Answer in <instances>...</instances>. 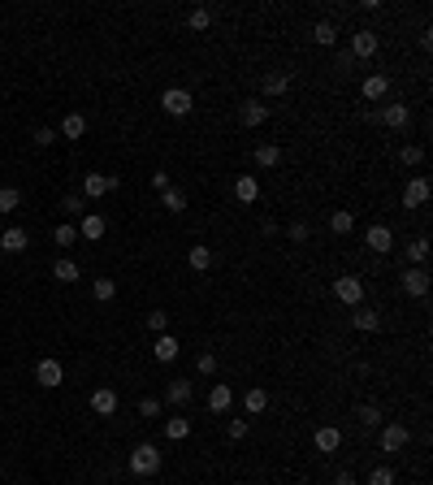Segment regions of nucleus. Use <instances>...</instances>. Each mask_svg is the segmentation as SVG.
I'll return each mask as SVG.
<instances>
[{"label": "nucleus", "mask_w": 433, "mask_h": 485, "mask_svg": "<svg viewBox=\"0 0 433 485\" xmlns=\"http://www.w3.org/2000/svg\"><path fill=\"white\" fill-rule=\"evenodd\" d=\"M161 446H152V442H139L135 451H131V472L135 477H156L161 472Z\"/></svg>", "instance_id": "nucleus-1"}, {"label": "nucleus", "mask_w": 433, "mask_h": 485, "mask_svg": "<svg viewBox=\"0 0 433 485\" xmlns=\"http://www.w3.org/2000/svg\"><path fill=\"white\" fill-rule=\"evenodd\" d=\"M407 442H412V429H407V425H381L377 446L386 451V455H403V451H407Z\"/></svg>", "instance_id": "nucleus-2"}, {"label": "nucleus", "mask_w": 433, "mask_h": 485, "mask_svg": "<svg viewBox=\"0 0 433 485\" xmlns=\"http://www.w3.org/2000/svg\"><path fill=\"white\" fill-rule=\"evenodd\" d=\"M161 109H165L169 117H187V113L195 109V100H191L187 87H165V91H161Z\"/></svg>", "instance_id": "nucleus-3"}, {"label": "nucleus", "mask_w": 433, "mask_h": 485, "mask_svg": "<svg viewBox=\"0 0 433 485\" xmlns=\"http://www.w3.org/2000/svg\"><path fill=\"white\" fill-rule=\"evenodd\" d=\"M334 299L347 303V308H360L364 303V282L360 277H334Z\"/></svg>", "instance_id": "nucleus-4"}, {"label": "nucleus", "mask_w": 433, "mask_h": 485, "mask_svg": "<svg viewBox=\"0 0 433 485\" xmlns=\"http://www.w3.org/2000/svg\"><path fill=\"white\" fill-rule=\"evenodd\" d=\"M403 295H412V299H425L429 295V269H420V265H412V269H403Z\"/></svg>", "instance_id": "nucleus-5"}, {"label": "nucleus", "mask_w": 433, "mask_h": 485, "mask_svg": "<svg viewBox=\"0 0 433 485\" xmlns=\"http://www.w3.org/2000/svg\"><path fill=\"white\" fill-rule=\"evenodd\" d=\"M429 195H433L429 178H407V187H403V208H425Z\"/></svg>", "instance_id": "nucleus-6"}, {"label": "nucleus", "mask_w": 433, "mask_h": 485, "mask_svg": "<svg viewBox=\"0 0 433 485\" xmlns=\"http://www.w3.org/2000/svg\"><path fill=\"white\" fill-rule=\"evenodd\" d=\"M35 381L44 390H57L61 381H65V368H61V360H53V355H48V360H39L35 364Z\"/></svg>", "instance_id": "nucleus-7"}, {"label": "nucleus", "mask_w": 433, "mask_h": 485, "mask_svg": "<svg viewBox=\"0 0 433 485\" xmlns=\"http://www.w3.org/2000/svg\"><path fill=\"white\" fill-rule=\"evenodd\" d=\"M117 191V178L113 173H87L83 178V199H100V195H109Z\"/></svg>", "instance_id": "nucleus-8"}, {"label": "nucleus", "mask_w": 433, "mask_h": 485, "mask_svg": "<svg viewBox=\"0 0 433 485\" xmlns=\"http://www.w3.org/2000/svg\"><path fill=\"white\" fill-rule=\"evenodd\" d=\"M364 243H368V251H377V256H386V251L394 247V234H390V225H368L364 230Z\"/></svg>", "instance_id": "nucleus-9"}, {"label": "nucleus", "mask_w": 433, "mask_h": 485, "mask_svg": "<svg viewBox=\"0 0 433 485\" xmlns=\"http://www.w3.org/2000/svg\"><path fill=\"white\" fill-rule=\"evenodd\" d=\"M191 399H195V386H191L187 377H173L169 386H165V403H173V407H187Z\"/></svg>", "instance_id": "nucleus-10"}, {"label": "nucleus", "mask_w": 433, "mask_h": 485, "mask_svg": "<svg viewBox=\"0 0 433 485\" xmlns=\"http://www.w3.org/2000/svg\"><path fill=\"white\" fill-rule=\"evenodd\" d=\"M312 442H317V451H321V455H334V451L342 446V429H338V425H321Z\"/></svg>", "instance_id": "nucleus-11"}, {"label": "nucleus", "mask_w": 433, "mask_h": 485, "mask_svg": "<svg viewBox=\"0 0 433 485\" xmlns=\"http://www.w3.org/2000/svg\"><path fill=\"white\" fill-rule=\"evenodd\" d=\"M377 48H381V39H377L368 27L351 35V57H377Z\"/></svg>", "instance_id": "nucleus-12"}, {"label": "nucleus", "mask_w": 433, "mask_h": 485, "mask_svg": "<svg viewBox=\"0 0 433 485\" xmlns=\"http://www.w3.org/2000/svg\"><path fill=\"white\" fill-rule=\"evenodd\" d=\"M27 243H31V234L22 225H9L5 234H0V251H9V256H18V251H27Z\"/></svg>", "instance_id": "nucleus-13"}, {"label": "nucleus", "mask_w": 433, "mask_h": 485, "mask_svg": "<svg viewBox=\"0 0 433 485\" xmlns=\"http://www.w3.org/2000/svg\"><path fill=\"white\" fill-rule=\"evenodd\" d=\"M230 407H234V390L230 386H225V381H217V386L208 390V412H230Z\"/></svg>", "instance_id": "nucleus-14"}, {"label": "nucleus", "mask_w": 433, "mask_h": 485, "mask_svg": "<svg viewBox=\"0 0 433 485\" xmlns=\"http://www.w3.org/2000/svg\"><path fill=\"white\" fill-rule=\"evenodd\" d=\"M386 91H390V79H386V74H368V79L360 83V95L373 100V105H377V100H386Z\"/></svg>", "instance_id": "nucleus-15"}, {"label": "nucleus", "mask_w": 433, "mask_h": 485, "mask_svg": "<svg viewBox=\"0 0 433 485\" xmlns=\"http://www.w3.org/2000/svg\"><path fill=\"white\" fill-rule=\"evenodd\" d=\"M239 117H243V126H265L269 121V105H265V100H243Z\"/></svg>", "instance_id": "nucleus-16"}, {"label": "nucleus", "mask_w": 433, "mask_h": 485, "mask_svg": "<svg viewBox=\"0 0 433 485\" xmlns=\"http://www.w3.org/2000/svg\"><path fill=\"white\" fill-rule=\"evenodd\" d=\"M234 199H239V204H256V199H260V182H256L251 173H239V178H234Z\"/></svg>", "instance_id": "nucleus-17"}, {"label": "nucleus", "mask_w": 433, "mask_h": 485, "mask_svg": "<svg viewBox=\"0 0 433 485\" xmlns=\"http://www.w3.org/2000/svg\"><path fill=\"white\" fill-rule=\"evenodd\" d=\"M407 121H412V109L407 105H386L381 109V126H390V131H407Z\"/></svg>", "instance_id": "nucleus-18"}, {"label": "nucleus", "mask_w": 433, "mask_h": 485, "mask_svg": "<svg viewBox=\"0 0 433 485\" xmlns=\"http://www.w3.org/2000/svg\"><path fill=\"white\" fill-rule=\"evenodd\" d=\"M178 351H182V347H178L173 334H156V343H152V355H156L161 364H173V360H178Z\"/></svg>", "instance_id": "nucleus-19"}, {"label": "nucleus", "mask_w": 433, "mask_h": 485, "mask_svg": "<svg viewBox=\"0 0 433 485\" xmlns=\"http://www.w3.org/2000/svg\"><path fill=\"white\" fill-rule=\"evenodd\" d=\"M91 412H95V416H113V412H117V394H113L109 386H100V390L91 394Z\"/></svg>", "instance_id": "nucleus-20"}, {"label": "nucleus", "mask_w": 433, "mask_h": 485, "mask_svg": "<svg viewBox=\"0 0 433 485\" xmlns=\"http://www.w3.org/2000/svg\"><path fill=\"white\" fill-rule=\"evenodd\" d=\"M57 135H61V139H83V135H87V117H83V113H65Z\"/></svg>", "instance_id": "nucleus-21"}, {"label": "nucleus", "mask_w": 433, "mask_h": 485, "mask_svg": "<svg viewBox=\"0 0 433 485\" xmlns=\"http://www.w3.org/2000/svg\"><path fill=\"white\" fill-rule=\"evenodd\" d=\"M105 230H109V225H105V217H100V213H87V217L79 221V234H83V239H91V243L105 239Z\"/></svg>", "instance_id": "nucleus-22"}, {"label": "nucleus", "mask_w": 433, "mask_h": 485, "mask_svg": "<svg viewBox=\"0 0 433 485\" xmlns=\"http://www.w3.org/2000/svg\"><path fill=\"white\" fill-rule=\"evenodd\" d=\"M187 265H191L195 273H208V269H213V247H204V243H195V247L187 251Z\"/></svg>", "instance_id": "nucleus-23"}, {"label": "nucleus", "mask_w": 433, "mask_h": 485, "mask_svg": "<svg viewBox=\"0 0 433 485\" xmlns=\"http://www.w3.org/2000/svg\"><path fill=\"white\" fill-rule=\"evenodd\" d=\"M351 325H355V329H360V334H373V329L381 325V317H377L373 308H364V303H360V308H355V312H351Z\"/></svg>", "instance_id": "nucleus-24"}, {"label": "nucleus", "mask_w": 433, "mask_h": 485, "mask_svg": "<svg viewBox=\"0 0 433 485\" xmlns=\"http://www.w3.org/2000/svg\"><path fill=\"white\" fill-rule=\"evenodd\" d=\"M243 407L251 416H260V412H269V390H260V386H251L247 394H243Z\"/></svg>", "instance_id": "nucleus-25"}, {"label": "nucleus", "mask_w": 433, "mask_h": 485, "mask_svg": "<svg viewBox=\"0 0 433 485\" xmlns=\"http://www.w3.org/2000/svg\"><path fill=\"white\" fill-rule=\"evenodd\" d=\"M312 39H317L321 48H334V44H338V27H334L329 18H321L317 27H312Z\"/></svg>", "instance_id": "nucleus-26"}, {"label": "nucleus", "mask_w": 433, "mask_h": 485, "mask_svg": "<svg viewBox=\"0 0 433 485\" xmlns=\"http://www.w3.org/2000/svg\"><path fill=\"white\" fill-rule=\"evenodd\" d=\"M256 165L260 169H277V165H282V147H277V143H260L256 147Z\"/></svg>", "instance_id": "nucleus-27"}, {"label": "nucleus", "mask_w": 433, "mask_h": 485, "mask_svg": "<svg viewBox=\"0 0 433 485\" xmlns=\"http://www.w3.org/2000/svg\"><path fill=\"white\" fill-rule=\"evenodd\" d=\"M53 277H57V282H65V286H69V282H79L83 273H79V265H74L69 256H61V260L53 265Z\"/></svg>", "instance_id": "nucleus-28"}, {"label": "nucleus", "mask_w": 433, "mask_h": 485, "mask_svg": "<svg viewBox=\"0 0 433 485\" xmlns=\"http://www.w3.org/2000/svg\"><path fill=\"white\" fill-rule=\"evenodd\" d=\"M329 230H334V234H338V239H347V234H351V230H355V217H351V208H338L334 217H329Z\"/></svg>", "instance_id": "nucleus-29"}, {"label": "nucleus", "mask_w": 433, "mask_h": 485, "mask_svg": "<svg viewBox=\"0 0 433 485\" xmlns=\"http://www.w3.org/2000/svg\"><path fill=\"white\" fill-rule=\"evenodd\" d=\"M187 433H191V420H187V416H169V420H165V438H169V442H182Z\"/></svg>", "instance_id": "nucleus-30"}, {"label": "nucleus", "mask_w": 433, "mask_h": 485, "mask_svg": "<svg viewBox=\"0 0 433 485\" xmlns=\"http://www.w3.org/2000/svg\"><path fill=\"white\" fill-rule=\"evenodd\" d=\"M286 87H291V79L282 69H273V74H265V95H286Z\"/></svg>", "instance_id": "nucleus-31"}, {"label": "nucleus", "mask_w": 433, "mask_h": 485, "mask_svg": "<svg viewBox=\"0 0 433 485\" xmlns=\"http://www.w3.org/2000/svg\"><path fill=\"white\" fill-rule=\"evenodd\" d=\"M407 260H412V265H420L425 269V260H429V239L420 234V239H412V243H407Z\"/></svg>", "instance_id": "nucleus-32"}, {"label": "nucleus", "mask_w": 433, "mask_h": 485, "mask_svg": "<svg viewBox=\"0 0 433 485\" xmlns=\"http://www.w3.org/2000/svg\"><path fill=\"white\" fill-rule=\"evenodd\" d=\"M355 420H360L364 429L381 425V407H377V403H360V407H355Z\"/></svg>", "instance_id": "nucleus-33"}, {"label": "nucleus", "mask_w": 433, "mask_h": 485, "mask_svg": "<svg viewBox=\"0 0 433 485\" xmlns=\"http://www.w3.org/2000/svg\"><path fill=\"white\" fill-rule=\"evenodd\" d=\"M187 27H191V31H208V27H213V9H204V5L191 9V13H187Z\"/></svg>", "instance_id": "nucleus-34"}, {"label": "nucleus", "mask_w": 433, "mask_h": 485, "mask_svg": "<svg viewBox=\"0 0 433 485\" xmlns=\"http://www.w3.org/2000/svg\"><path fill=\"white\" fill-rule=\"evenodd\" d=\"M161 204H165V213H182L187 208V195L178 191V187H169V191H161Z\"/></svg>", "instance_id": "nucleus-35"}, {"label": "nucleus", "mask_w": 433, "mask_h": 485, "mask_svg": "<svg viewBox=\"0 0 433 485\" xmlns=\"http://www.w3.org/2000/svg\"><path fill=\"white\" fill-rule=\"evenodd\" d=\"M18 204H22L18 187H0V213H18Z\"/></svg>", "instance_id": "nucleus-36"}, {"label": "nucleus", "mask_w": 433, "mask_h": 485, "mask_svg": "<svg viewBox=\"0 0 433 485\" xmlns=\"http://www.w3.org/2000/svg\"><path fill=\"white\" fill-rule=\"evenodd\" d=\"M247 433H251V420H247V416H239V420L225 425V438H230V442H243Z\"/></svg>", "instance_id": "nucleus-37"}, {"label": "nucleus", "mask_w": 433, "mask_h": 485, "mask_svg": "<svg viewBox=\"0 0 433 485\" xmlns=\"http://www.w3.org/2000/svg\"><path fill=\"white\" fill-rule=\"evenodd\" d=\"M399 161H403V165H407V169H416V165H420V161H425V147H420V143H407V147H403V152H399Z\"/></svg>", "instance_id": "nucleus-38"}, {"label": "nucleus", "mask_w": 433, "mask_h": 485, "mask_svg": "<svg viewBox=\"0 0 433 485\" xmlns=\"http://www.w3.org/2000/svg\"><path fill=\"white\" fill-rule=\"evenodd\" d=\"M83 208H87L83 195H61V213H65V217H83Z\"/></svg>", "instance_id": "nucleus-39"}, {"label": "nucleus", "mask_w": 433, "mask_h": 485, "mask_svg": "<svg viewBox=\"0 0 433 485\" xmlns=\"http://www.w3.org/2000/svg\"><path fill=\"white\" fill-rule=\"evenodd\" d=\"M91 291H95L100 303H109V299L117 295V282H113V277H95V286H91Z\"/></svg>", "instance_id": "nucleus-40"}, {"label": "nucleus", "mask_w": 433, "mask_h": 485, "mask_svg": "<svg viewBox=\"0 0 433 485\" xmlns=\"http://www.w3.org/2000/svg\"><path fill=\"white\" fill-rule=\"evenodd\" d=\"M74 239H79V225H57L53 230V243L57 247H74Z\"/></svg>", "instance_id": "nucleus-41"}, {"label": "nucleus", "mask_w": 433, "mask_h": 485, "mask_svg": "<svg viewBox=\"0 0 433 485\" xmlns=\"http://www.w3.org/2000/svg\"><path fill=\"white\" fill-rule=\"evenodd\" d=\"M161 412H165V403H161V399H152V394H147V399H139V416H147V420H156Z\"/></svg>", "instance_id": "nucleus-42"}, {"label": "nucleus", "mask_w": 433, "mask_h": 485, "mask_svg": "<svg viewBox=\"0 0 433 485\" xmlns=\"http://www.w3.org/2000/svg\"><path fill=\"white\" fill-rule=\"evenodd\" d=\"M147 329H152V334H169V312H147Z\"/></svg>", "instance_id": "nucleus-43"}, {"label": "nucleus", "mask_w": 433, "mask_h": 485, "mask_svg": "<svg viewBox=\"0 0 433 485\" xmlns=\"http://www.w3.org/2000/svg\"><path fill=\"white\" fill-rule=\"evenodd\" d=\"M195 373H199V377H213V373H217V355H213V351H204L199 360H195Z\"/></svg>", "instance_id": "nucleus-44"}, {"label": "nucleus", "mask_w": 433, "mask_h": 485, "mask_svg": "<svg viewBox=\"0 0 433 485\" xmlns=\"http://www.w3.org/2000/svg\"><path fill=\"white\" fill-rule=\"evenodd\" d=\"M31 139H35V147H53V143H57V139H61V135H57V131H53V126H39V131H35V135H31Z\"/></svg>", "instance_id": "nucleus-45"}, {"label": "nucleus", "mask_w": 433, "mask_h": 485, "mask_svg": "<svg viewBox=\"0 0 433 485\" xmlns=\"http://www.w3.org/2000/svg\"><path fill=\"white\" fill-rule=\"evenodd\" d=\"M286 234H291V243H308V239H312V230L303 225V221H295V225L286 230Z\"/></svg>", "instance_id": "nucleus-46"}, {"label": "nucleus", "mask_w": 433, "mask_h": 485, "mask_svg": "<svg viewBox=\"0 0 433 485\" xmlns=\"http://www.w3.org/2000/svg\"><path fill=\"white\" fill-rule=\"evenodd\" d=\"M368 485H394V472H390V468H373V472H368Z\"/></svg>", "instance_id": "nucleus-47"}, {"label": "nucleus", "mask_w": 433, "mask_h": 485, "mask_svg": "<svg viewBox=\"0 0 433 485\" xmlns=\"http://www.w3.org/2000/svg\"><path fill=\"white\" fill-rule=\"evenodd\" d=\"M152 187H156V191H169V173L156 169V173H152Z\"/></svg>", "instance_id": "nucleus-48"}, {"label": "nucleus", "mask_w": 433, "mask_h": 485, "mask_svg": "<svg viewBox=\"0 0 433 485\" xmlns=\"http://www.w3.org/2000/svg\"><path fill=\"white\" fill-rule=\"evenodd\" d=\"M334 485H355V477H351V472H338V477H334Z\"/></svg>", "instance_id": "nucleus-49"}, {"label": "nucleus", "mask_w": 433, "mask_h": 485, "mask_svg": "<svg viewBox=\"0 0 433 485\" xmlns=\"http://www.w3.org/2000/svg\"><path fill=\"white\" fill-rule=\"evenodd\" d=\"M0 53H5V39H0Z\"/></svg>", "instance_id": "nucleus-50"}]
</instances>
